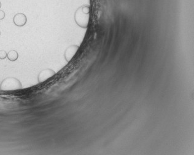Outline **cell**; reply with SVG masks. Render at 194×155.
I'll use <instances>...</instances> for the list:
<instances>
[{
  "label": "cell",
  "mask_w": 194,
  "mask_h": 155,
  "mask_svg": "<svg viewBox=\"0 0 194 155\" xmlns=\"http://www.w3.org/2000/svg\"><path fill=\"white\" fill-rule=\"evenodd\" d=\"M74 20L76 24L82 28H87L90 20V7L84 5L77 9L74 13Z\"/></svg>",
  "instance_id": "obj_1"
},
{
  "label": "cell",
  "mask_w": 194,
  "mask_h": 155,
  "mask_svg": "<svg viewBox=\"0 0 194 155\" xmlns=\"http://www.w3.org/2000/svg\"><path fill=\"white\" fill-rule=\"evenodd\" d=\"M22 89L20 80L14 77H8L4 79L0 83V90L3 91H13Z\"/></svg>",
  "instance_id": "obj_2"
},
{
  "label": "cell",
  "mask_w": 194,
  "mask_h": 155,
  "mask_svg": "<svg viewBox=\"0 0 194 155\" xmlns=\"http://www.w3.org/2000/svg\"><path fill=\"white\" fill-rule=\"evenodd\" d=\"M56 74L55 72L51 68H46L41 70L37 75L38 83H42L47 81V79L53 77Z\"/></svg>",
  "instance_id": "obj_3"
},
{
  "label": "cell",
  "mask_w": 194,
  "mask_h": 155,
  "mask_svg": "<svg viewBox=\"0 0 194 155\" xmlns=\"http://www.w3.org/2000/svg\"><path fill=\"white\" fill-rule=\"evenodd\" d=\"M79 48V46L77 45H71L67 48L64 53V57L67 62H69L71 60L73 57L78 51Z\"/></svg>",
  "instance_id": "obj_4"
},
{
  "label": "cell",
  "mask_w": 194,
  "mask_h": 155,
  "mask_svg": "<svg viewBox=\"0 0 194 155\" xmlns=\"http://www.w3.org/2000/svg\"><path fill=\"white\" fill-rule=\"evenodd\" d=\"M13 22L15 25L17 26H24L27 22V17L23 13L16 14L13 18Z\"/></svg>",
  "instance_id": "obj_5"
},
{
  "label": "cell",
  "mask_w": 194,
  "mask_h": 155,
  "mask_svg": "<svg viewBox=\"0 0 194 155\" xmlns=\"http://www.w3.org/2000/svg\"><path fill=\"white\" fill-rule=\"evenodd\" d=\"M7 57L9 60L11 62H14L18 59L19 54L15 50H10L8 52Z\"/></svg>",
  "instance_id": "obj_6"
},
{
  "label": "cell",
  "mask_w": 194,
  "mask_h": 155,
  "mask_svg": "<svg viewBox=\"0 0 194 155\" xmlns=\"http://www.w3.org/2000/svg\"><path fill=\"white\" fill-rule=\"evenodd\" d=\"M8 56V53L6 51H5L4 50H1L0 51V59L1 60H4Z\"/></svg>",
  "instance_id": "obj_7"
},
{
  "label": "cell",
  "mask_w": 194,
  "mask_h": 155,
  "mask_svg": "<svg viewBox=\"0 0 194 155\" xmlns=\"http://www.w3.org/2000/svg\"><path fill=\"white\" fill-rule=\"evenodd\" d=\"M5 16H6V14H5L4 11L0 10V20H3L5 18Z\"/></svg>",
  "instance_id": "obj_8"
},
{
  "label": "cell",
  "mask_w": 194,
  "mask_h": 155,
  "mask_svg": "<svg viewBox=\"0 0 194 155\" xmlns=\"http://www.w3.org/2000/svg\"><path fill=\"white\" fill-rule=\"evenodd\" d=\"M1 3L0 1V9H1Z\"/></svg>",
  "instance_id": "obj_9"
},
{
  "label": "cell",
  "mask_w": 194,
  "mask_h": 155,
  "mask_svg": "<svg viewBox=\"0 0 194 155\" xmlns=\"http://www.w3.org/2000/svg\"><path fill=\"white\" fill-rule=\"evenodd\" d=\"M0 36H1V31H0Z\"/></svg>",
  "instance_id": "obj_10"
}]
</instances>
